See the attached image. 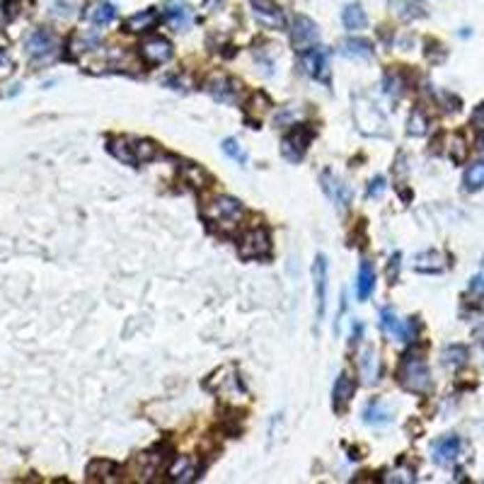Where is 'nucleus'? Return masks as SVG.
Masks as SVG:
<instances>
[{"mask_svg": "<svg viewBox=\"0 0 484 484\" xmlns=\"http://www.w3.org/2000/svg\"><path fill=\"white\" fill-rule=\"evenodd\" d=\"M300 65L310 78L320 80V83L329 85V51L325 47H313L300 54Z\"/></svg>", "mask_w": 484, "mask_h": 484, "instance_id": "nucleus-9", "label": "nucleus"}, {"mask_svg": "<svg viewBox=\"0 0 484 484\" xmlns=\"http://www.w3.org/2000/svg\"><path fill=\"white\" fill-rule=\"evenodd\" d=\"M320 185H322L325 194L329 196V201H334V206H337L339 211L349 208L351 198H354V192H351V187L346 185L341 177L334 175L332 170H325L322 175H320Z\"/></svg>", "mask_w": 484, "mask_h": 484, "instance_id": "nucleus-12", "label": "nucleus"}, {"mask_svg": "<svg viewBox=\"0 0 484 484\" xmlns=\"http://www.w3.org/2000/svg\"><path fill=\"white\" fill-rule=\"evenodd\" d=\"M472 124H475V129L484 131V102L477 107L475 111H472Z\"/></svg>", "mask_w": 484, "mask_h": 484, "instance_id": "nucleus-39", "label": "nucleus"}, {"mask_svg": "<svg viewBox=\"0 0 484 484\" xmlns=\"http://www.w3.org/2000/svg\"><path fill=\"white\" fill-rule=\"evenodd\" d=\"M56 44H58V39H56V34L51 32V29H34L32 34L27 37V54L32 56V58H51L56 51Z\"/></svg>", "mask_w": 484, "mask_h": 484, "instance_id": "nucleus-15", "label": "nucleus"}, {"mask_svg": "<svg viewBox=\"0 0 484 484\" xmlns=\"http://www.w3.org/2000/svg\"><path fill=\"white\" fill-rule=\"evenodd\" d=\"M339 54L346 56V58H370V56H373V44H370L368 39L351 37L341 42Z\"/></svg>", "mask_w": 484, "mask_h": 484, "instance_id": "nucleus-23", "label": "nucleus"}, {"mask_svg": "<svg viewBox=\"0 0 484 484\" xmlns=\"http://www.w3.org/2000/svg\"><path fill=\"white\" fill-rule=\"evenodd\" d=\"M162 17L170 27H175L177 32H185V29L192 27L194 19V10L187 0H165L162 5Z\"/></svg>", "mask_w": 484, "mask_h": 484, "instance_id": "nucleus-14", "label": "nucleus"}, {"mask_svg": "<svg viewBox=\"0 0 484 484\" xmlns=\"http://www.w3.org/2000/svg\"><path fill=\"white\" fill-rule=\"evenodd\" d=\"M111 475H119V467L111 460H93L88 465V480L90 482H109Z\"/></svg>", "mask_w": 484, "mask_h": 484, "instance_id": "nucleus-28", "label": "nucleus"}, {"mask_svg": "<svg viewBox=\"0 0 484 484\" xmlns=\"http://www.w3.org/2000/svg\"><path fill=\"white\" fill-rule=\"evenodd\" d=\"M221 148L231 160L237 162V165H244V162H247V153H244V148L240 146V141L237 139H226Z\"/></svg>", "mask_w": 484, "mask_h": 484, "instance_id": "nucleus-34", "label": "nucleus"}, {"mask_svg": "<svg viewBox=\"0 0 484 484\" xmlns=\"http://www.w3.org/2000/svg\"><path fill=\"white\" fill-rule=\"evenodd\" d=\"M162 462V453L157 455V453H141V455H136L134 465L136 470H139V480H150L153 475L157 472V467H160Z\"/></svg>", "mask_w": 484, "mask_h": 484, "instance_id": "nucleus-27", "label": "nucleus"}, {"mask_svg": "<svg viewBox=\"0 0 484 484\" xmlns=\"http://www.w3.org/2000/svg\"><path fill=\"white\" fill-rule=\"evenodd\" d=\"M453 160H455V162L465 160V141H462L460 136H455V139H453Z\"/></svg>", "mask_w": 484, "mask_h": 484, "instance_id": "nucleus-36", "label": "nucleus"}, {"mask_svg": "<svg viewBox=\"0 0 484 484\" xmlns=\"http://www.w3.org/2000/svg\"><path fill=\"white\" fill-rule=\"evenodd\" d=\"M354 121H356V126H359L361 134L378 136V139L387 136V121H385L383 111H380L373 102L366 100V97H361V95L354 97Z\"/></svg>", "mask_w": 484, "mask_h": 484, "instance_id": "nucleus-4", "label": "nucleus"}, {"mask_svg": "<svg viewBox=\"0 0 484 484\" xmlns=\"http://www.w3.org/2000/svg\"><path fill=\"white\" fill-rule=\"evenodd\" d=\"M327 279H329L327 257L318 254L313 262V288H315V313H318V320H322L325 313H327Z\"/></svg>", "mask_w": 484, "mask_h": 484, "instance_id": "nucleus-10", "label": "nucleus"}, {"mask_svg": "<svg viewBox=\"0 0 484 484\" xmlns=\"http://www.w3.org/2000/svg\"><path fill=\"white\" fill-rule=\"evenodd\" d=\"M385 180L383 177H375V180H370V185H368V192H366V196L368 198H378V196H383V192H385Z\"/></svg>", "mask_w": 484, "mask_h": 484, "instance_id": "nucleus-35", "label": "nucleus"}, {"mask_svg": "<svg viewBox=\"0 0 484 484\" xmlns=\"http://www.w3.org/2000/svg\"><path fill=\"white\" fill-rule=\"evenodd\" d=\"M390 419H392V412L387 409V407L380 400L368 402V405H366V409H364V421H366V424H370V426H385Z\"/></svg>", "mask_w": 484, "mask_h": 484, "instance_id": "nucleus-29", "label": "nucleus"}, {"mask_svg": "<svg viewBox=\"0 0 484 484\" xmlns=\"http://www.w3.org/2000/svg\"><path fill=\"white\" fill-rule=\"evenodd\" d=\"M85 17H88L93 24H97V27H107V24H111L116 19V8L111 3H102V0H97V3H93L88 10H85Z\"/></svg>", "mask_w": 484, "mask_h": 484, "instance_id": "nucleus-21", "label": "nucleus"}, {"mask_svg": "<svg viewBox=\"0 0 484 484\" xmlns=\"http://www.w3.org/2000/svg\"><path fill=\"white\" fill-rule=\"evenodd\" d=\"M341 22H344L346 29L356 32V29H364L368 24V17H366V10L361 3H349L344 10H341Z\"/></svg>", "mask_w": 484, "mask_h": 484, "instance_id": "nucleus-24", "label": "nucleus"}, {"mask_svg": "<svg viewBox=\"0 0 484 484\" xmlns=\"http://www.w3.org/2000/svg\"><path fill=\"white\" fill-rule=\"evenodd\" d=\"M249 3H252L254 15H257L262 22L283 27V15H281V8L276 5V0H249Z\"/></svg>", "mask_w": 484, "mask_h": 484, "instance_id": "nucleus-20", "label": "nucleus"}, {"mask_svg": "<svg viewBox=\"0 0 484 484\" xmlns=\"http://www.w3.org/2000/svg\"><path fill=\"white\" fill-rule=\"evenodd\" d=\"M242 211H244V206H242L240 198L221 194V196H213L211 201L203 203L201 216L206 218L208 223H213V226L228 231V228H233L237 221H240Z\"/></svg>", "mask_w": 484, "mask_h": 484, "instance_id": "nucleus-3", "label": "nucleus"}, {"mask_svg": "<svg viewBox=\"0 0 484 484\" xmlns=\"http://www.w3.org/2000/svg\"><path fill=\"white\" fill-rule=\"evenodd\" d=\"M426 129H429V119L421 109H414L409 114V121H407V134L409 136H424Z\"/></svg>", "mask_w": 484, "mask_h": 484, "instance_id": "nucleus-33", "label": "nucleus"}, {"mask_svg": "<svg viewBox=\"0 0 484 484\" xmlns=\"http://www.w3.org/2000/svg\"><path fill=\"white\" fill-rule=\"evenodd\" d=\"M482 262H484V259H482Z\"/></svg>", "mask_w": 484, "mask_h": 484, "instance_id": "nucleus-42", "label": "nucleus"}, {"mask_svg": "<svg viewBox=\"0 0 484 484\" xmlns=\"http://www.w3.org/2000/svg\"><path fill=\"white\" fill-rule=\"evenodd\" d=\"M237 252L242 259H267L272 254V237L267 228H249L237 242Z\"/></svg>", "mask_w": 484, "mask_h": 484, "instance_id": "nucleus-6", "label": "nucleus"}, {"mask_svg": "<svg viewBox=\"0 0 484 484\" xmlns=\"http://www.w3.org/2000/svg\"><path fill=\"white\" fill-rule=\"evenodd\" d=\"M359 368H361V378L366 380V383H375L380 375V359L378 354H375V349H364L361 351V359H359Z\"/></svg>", "mask_w": 484, "mask_h": 484, "instance_id": "nucleus-22", "label": "nucleus"}, {"mask_svg": "<svg viewBox=\"0 0 484 484\" xmlns=\"http://www.w3.org/2000/svg\"><path fill=\"white\" fill-rule=\"evenodd\" d=\"M172 54H175L172 44L165 37H157V34L155 37H146L139 47V56L143 58V63L153 65V68L155 65H165L172 58Z\"/></svg>", "mask_w": 484, "mask_h": 484, "instance_id": "nucleus-11", "label": "nucleus"}, {"mask_svg": "<svg viewBox=\"0 0 484 484\" xmlns=\"http://www.w3.org/2000/svg\"><path fill=\"white\" fill-rule=\"evenodd\" d=\"M354 392H356V380L351 378L349 373H341L337 378V383H334V387H332V407L337 414H341V412L349 407Z\"/></svg>", "mask_w": 484, "mask_h": 484, "instance_id": "nucleus-16", "label": "nucleus"}, {"mask_svg": "<svg viewBox=\"0 0 484 484\" xmlns=\"http://www.w3.org/2000/svg\"><path fill=\"white\" fill-rule=\"evenodd\" d=\"M206 93L211 95L213 100L223 102V104H235L237 97L242 93V85L237 83L235 78H231V75L218 73L206 83Z\"/></svg>", "mask_w": 484, "mask_h": 484, "instance_id": "nucleus-13", "label": "nucleus"}, {"mask_svg": "<svg viewBox=\"0 0 484 484\" xmlns=\"http://www.w3.org/2000/svg\"><path fill=\"white\" fill-rule=\"evenodd\" d=\"M462 187L465 192H480L484 189V160L472 162L465 170V177H462Z\"/></svg>", "mask_w": 484, "mask_h": 484, "instance_id": "nucleus-30", "label": "nucleus"}, {"mask_svg": "<svg viewBox=\"0 0 484 484\" xmlns=\"http://www.w3.org/2000/svg\"><path fill=\"white\" fill-rule=\"evenodd\" d=\"M373 288H375V267L373 262L364 259L359 267V276H356V298L368 300L373 295Z\"/></svg>", "mask_w": 484, "mask_h": 484, "instance_id": "nucleus-18", "label": "nucleus"}, {"mask_svg": "<svg viewBox=\"0 0 484 484\" xmlns=\"http://www.w3.org/2000/svg\"><path fill=\"white\" fill-rule=\"evenodd\" d=\"M167 475H170V480H175V482H189L192 480V460L189 458H177L175 462H172V467L167 470Z\"/></svg>", "mask_w": 484, "mask_h": 484, "instance_id": "nucleus-32", "label": "nucleus"}, {"mask_svg": "<svg viewBox=\"0 0 484 484\" xmlns=\"http://www.w3.org/2000/svg\"><path fill=\"white\" fill-rule=\"evenodd\" d=\"M155 22H157L155 8H148V10H141V13L131 15L124 22V27H126V32H148Z\"/></svg>", "mask_w": 484, "mask_h": 484, "instance_id": "nucleus-26", "label": "nucleus"}, {"mask_svg": "<svg viewBox=\"0 0 484 484\" xmlns=\"http://www.w3.org/2000/svg\"><path fill=\"white\" fill-rule=\"evenodd\" d=\"M414 269L421 274H441L446 269V257L436 249H426L414 257Z\"/></svg>", "mask_w": 484, "mask_h": 484, "instance_id": "nucleus-19", "label": "nucleus"}, {"mask_svg": "<svg viewBox=\"0 0 484 484\" xmlns=\"http://www.w3.org/2000/svg\"><path fill=\"white\" fill-rule=\"evenodd\" d=\"M467 346H462V344H451V346H446L443 349V354H441V359H443V364L446 366H451V368H458V366H462L467 361Z\"/></svg>", "mask_w": 484, "mask_h": 484, "instance_id": "nucleus-31", "label": "nucleus"}, {"mask_svg": "<svg viewBox=\"0 0 484 484\" xmlns=\"http://www.w3.org/2000/svg\"><path fill=\"white\" fill-rule=\"evenodd\" d=\"M315 139V129L308 124H298L281 139V155L288 162H300L308 153L310 143Z\"/></svg>", "mask_w": 484, "mask_h": 484, "instance_id": "nucleus-5", "label": "nucleus"}, {"mask_svg": "<svg viewBox=\"0 0 484 484\" xmlns=\"http://www.w3.org/2000/svg\"><path fill=\"white\" fill-rule=\"evenodd\" d=\"M290 42L298 54L318 47L320 42V27L315 24V19H310L308 15H295L293 17V29H290Z\"/></svg>", "mask_w": 484, "mask_h": 484, "instance_id": "nucleus-8", "label": "nucleus"}, {"mask_svg": "<svg viewBox=\"0 0 484 484\" xmlns=\"http://www.w3.org/2000/svg\"><path fill=\"white\" fill-rule=\"evenodd\" d=\"M400 259H402L400 252H395V257L390 259V267H387V279H390V283L397 281V274H400Z\"/></svg>", "mask_w": 484, "mask_h": 484, "instance_id": "nucleus-37", "label": "nucleus"}, {"mask_svg": "<svg viewBox=\"0 0 484 484\" xmlns=\"http://www.w3.org/2000/svg\"><path fill=\"white\" fill-rule=\"evenodd\" d=\"M5 61H8V56H5V51H0V65H3Z\"/></svg>", "mask_w": 484, "mask_h": 484, "instance_id": "nucleus-40", "label": "nucleus"}, {"mask_svg": "<svg viewBox=\"0 0 484 484\" xmlns=\"http://www.w3.org/2000/svg\"><path fill=\"white\" fill-rule=\"evenodd\" d=\"M462 451V441L458 436H443L441 441L434 443V460L438 465H451V462L458 460Z\"/></svg>", "mask_w": 484, "mask_h": 484, "instance_id": "nucleus-17", "label": "nucleus"}, {"mask_svg": "<svg viewBox=\"0 0 484 484\" xmlns=\"http://www.w3.org/2000/svg\"><path fill=\"white\" fill-rule=\"evenodd\" d=\"M480 148H482V150H484V136H482V139H480Z\"/></svg>", "mask_w": 484, "mask_h": 484, "instance_id": "nucleus-41", "label": "nucleus"}, {"mask_svg": "<svg viewBox=\"0 0 484 484\" xmlns=\"http://www.w3.org/2000/svg\"><path fill=\"white\" fill-rule=\"evenodd\" d=\"M109 153L126 165H143V162H150L157 155V146L148 139L121 136V139L109 141Z\"/></svg>", "mask_w": 484, "mask_h": 484, "instance_id": "nucleus-2", "label": "nucleus"}, {"mask_svg": "<svg viewBox=\"0 0 484 484\" xmlns=\"http://www.w3.org/2000/svg\"><path fill=\"white\" fill-rule=\"evenodd\" d=\"M470 290L477 295H484V267L480 274H475V276L470 279Z\"/></svg>", "mask_w": 484, "mask_h": 484, "instance_id": "nucleus-38", "label": "nucleus"}, {"mask_svg": "<svg viewBox=\"0 0 484 484\" xmlns=\"http://www.w3.org/2000/svg\"><path fill=\"white\" fill-rule=\"evenodd\" d=\"M272 100H269L267 95L264 93H257V95H252L249 97V102H247V107H244V111H247V119H252L254 124H259V121L264 119V116L272 111Z\"/></svg>", "mask_w": 484, "mask_h": 484, "instance_id": "nucleus-25", "label": "nucleus"}, {"mask_svg": "<svg viewBox=\"0 0 484 484\" xmlns=\"http://www.w3.org/2000/svg\"><path fill=\"white\" fill-rule=\"evenodd\" d=\"M397 380L405 387L407 392H414V395H426L431 390V370L426 366V361L416 354H407L402 359L400 368H397Z\"/></svg>", "mask_w": 484, "mask_h": 484, "instance_id": "nucleus-1", "label": "nucleus"}, {"mask_svg": "<svg viewBox=\"0 0 484 484\" xmlns=\"http://www.w3.org/2000/svg\"><path fill=\"white\" fill-rule=\"evenodd\" d=\"M380 327L390 339L397 341H414L416 332H419V322L416 320H400L395 315V310L383 308L380 310Z\"/></svg>", "mask_w": 484, "mask_h": 484, "instance_id": "nucleus-7", "label": "nucleus"}]
</instances>
